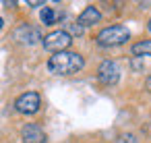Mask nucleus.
Instances as JSON below:
<instances>
[{"mask_svg": "<svg viewBox=\"0 0 151 143\" xmlns=\"http://www.w3.org/2000/svg\"><path fill=\"white\" fill-rule=\"evenodd\" d=\"M85 66V58L79 54V52H70V50H64V52H58V54H52L50 60H48V71L52 75H75L79 73L81 69Z\"/></svg>", "mask_w": 151, "mask_h": 143, "instance_id": "nucleus-1", "label": "nucleus"}, {"mask_svg": "<svg viewBox=\"0 0 151 143\" xmlns=\"http://www.w3.org/2000/svg\"><path fill=\"white\" fill-rule=\"evenodd\" d=\"M130 40V31L128 27L124 25H110V27H104L97 35H95V42L104 48H112V46H122Z\"/></svg>", "mask_w": 151, "mask_h": 143, "instance_id": "nucleus-2", "label": "nucleus"}, {"mask_svg": "<svg viewBox=\"0 0 151 143\" xmlns=\"http://www.w3.org/2000/svg\"><path fill=\"white\" fill-rule=\"evenodd\" d=\"M42 44H44L46 50L58 54V52H64V50L73 44V35H70L68 31H64V29H58V31L48 33V35L42 40Z\"/></svg>", "mask_w": 151, "mask_h": 143, "instance_id": "nucleus-3", "label": "nucleus"}, {"mask_svg": "<svg viewBox=\"0 0 151 143\" xmlns=\"http://www.w3.org/2000/svg\"><path fill=\"white\" fill-rule=\"evenodd\" d=\"M40 106H42V100H40L37 91H27L15 100V110L21 114H35L40 110Z\"/></svg>", "mask_w": 151, "mask_h": 143, "instance_id": "nucleus-4", "label": "nucleus"}, {"mask_svg": "<svg viewBox=\"0 0 151 143\" xmlns=\"http://www.w3.org/2000/svg\"><path fill=\"white\" fill-rule=\"evenodd\" d=\"M97 79L101 85H116L120 79V66L114 60H104L97 69Z\"/></svg>", "mask_w": 151, "mask_h": 143, "instance_id": "nucleus-5", "label": "nucleus"}, {"mask_svg": "<svg viewBox=\"0 0 151 143\" xmlns=\"http://www.w3.org/2000/svg\"><path fill=\"white\" fill-rule=\"evenodd\" d=\"M13 35H15L17 42L27 44V46H33V44H37L40 40H44L42 33H40V29H37V27H31V25H27V23L21 25V27H17Z\"/></svg>", "mask_w": 151, "mask_h": 143, "instance_id": "nucleus-6", "label": "nucleus"}, {"mask_svg": "<svg viewBox=\"0 0 151 143\" xmlns=\"http://www.w3.org/2000/svg\"><path fill=\"white\" fill-rule=\"evenodd\" d=\"M21 139L23 143H46V133L37 122H27L21 129Z\"/></svg>", "mask_w": 151, "mask_h": 143, "instance_id": "nucleus-7", "label": "nucleus"}, {"mask_svg": "<svg viewBox=\"0 0 151 143\" xmlns=\"http://www.w3.org/2000/svg\"><path fill=\"white\" fill-rule=\"evenodd\" d=\"M99 19H101V13L97 11V6H85V11L79 15V19H77V23L81 25V27H91V25H95V23H99Z\"/></svg>", "mask_w": 151, "mask_h": 143, "instance_id": "nucleus-8", "label": "nucleus"}, {"mask_svg": "<svg viewBox=\"0 0 151 143\" xmlns=\"http://www.w3.org/2000/svg\"><path fill=\"white\" fill-rule=\"evenodd\" d=\"M130 52H132V56H137V58H141V56H151V40L132 44Z\"/></svg>", "mask_w": 151, "mask_h": 143, "instance_id": "nucleus-9", "label": "nucleus"}, {"mask_svg": "<svg viewBox=\"0 0 151 143\" xmlns=\"http://www.w3.org/2000/svg\"><path fill=\"white\" fill-rule=\"evenodd\" d=\"M42 23L44 25H54L56 23V13L50 6H44V11H42Z\"/></svg>", "mask_w": 151, "mask_h": 143, "instance_id": "nucleus-10", "label": "nucleus"}, {"mask_svg": "<svg viewBox=\"0 0 151 143\" xmlns=\"http://www.w3.org/2000/svg\"><path fill=\"white\" fill-rule=\"evenodd\" d=\"M118 143H139V141H137L134 135H122V137L118 139Z\"/></svg>", "mask_w": 151, "mask_h": 143, "instance_id": "nucleus-11", "label": "nucleus"}, {"mask_svg": "<svg viewBox=\"0 0 151 143\" xmlns=\"http://www.w3.org/2000/svg\"><path fill=\"white\" fill-rule=\"evenodd\" d=\"M68 33H70V35H73V33H77V35H81V33H83V27H81L79 23H77V25H70V31H68Z\"/></svg>", "mask_w": 151, "mask_h": 143, "instance_id": "nucleus-12", "label": "nucleus"}, {"mask_svg": "<svg viewBox=\"0 0 151 143\" xmlns=\"http://www.w3.org/2000/svg\"><path fill=\"white\" fill-rule=\"evenodd\" d=\"M147 87H149V89H151V75H149V77H147Z\"/></svg>", "mask_w": 151, "mask_h": 143, "instance_id": "nucleus-13", "label": "nucleus"}, {"mask_svg": "<svg viewBox=\"0 0 151 143\" xmlns=\"http://www.w3.org/2000/svg\"><path fill=\"white\" fill-rule=\"evenodd\" d=\"M147 29H149V33H151V19H149V23H147Z\"/></svg>", "mask_w": 151, "mask_h": 143, "instance_id": "nucleus-14", "label": "nucleus"}, {"mask_svg": "<svg viewBox=\"0 0 151 143\" xmlns=\"http://www.w3.org/2000/svg\"><path fill=\"white\" fill-rule=\"evenodd\" d=\"M4 27V21H2V17H0V29H2Z\"/></svg>", "mask_w": 151, "mask_h": 143, "instance_id": "nucleus-15", "label": "nucleus"}]
</instances>
